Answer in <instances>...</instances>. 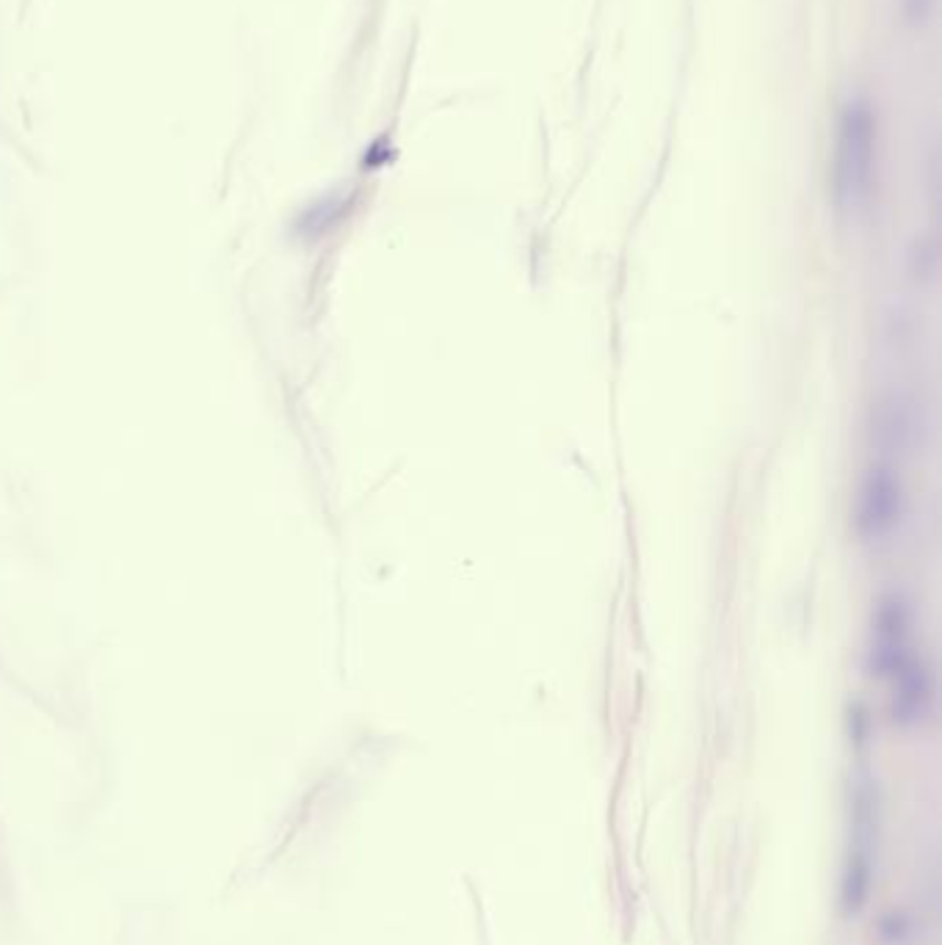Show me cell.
<instances>
[{
    "label": "cell",
    "instance_id": "6da1fadb",
    "mask_svg": "<svg viewBox=\"0 0 942 945\" xmlns=\"http://www.w3.org/2000/svg\"><path fill=\"white\" fill-rule=\"evenodd\" d=\"M873 672L890 686L893 718L901 728H918L931 708V678L912 644L909 605L899 592L881 594L873 611Z\"/></svg>",
    "mask_w": 942,
    "mask_h": 945
},
{
    "label": "cell",
    "instance_id": "7a4b0ae2",
    "mask_svg": "<svg viewBox=\"0 0 942 945\" xmlns=\"http://www.w3.org/2000/svg\"><path fill=\"white\" fill-rule=\"evenodd\" d=\"M879 125L865 97H849L841 108L835 141V197L846 207H862L873 194Z\"/></svg>",
    "mask_w": 942,
    "mask_h": 945
},
{
    "label": "cell",
    "instance_id": "3957f363",
    "mask_svg": "<svg viewBox=\"0 0 942 945\" xmlns=\"http://www.w3.org/2000/svg\"><path fill=\"white\" fill-rule=\"evenodd\" d=\"M904 515V487L893 468L879 465L870 468L860 487V504H857V531L870 539H888Z\"/></svg>",
    "mask_w": 942,
    "mask_h": 945
},
{
    "label": "cell",
    "instance_id": "277c9868",
    "mask_svg": "<svg viewBox=\"0 0 942 945\" xmlns=\"http://www.w3.org/2000/svg\"><path fill=\"white\" fill-rule=\"evenodd\" d=\"M879 931H881V940L888 942V945H907L912 926L907 923V918H904V915L890 912V915H884V918H881Z\"/></svg>",
    "mask_w": 942,
    "mask_h": 945
},
{
    "label": "cell",
    "instance_id": "5b68a950",
    "mask_svg": "<svg viewBox=\"0 0 942 945\" xmlns=\"http://www.w3.org/2000/svg\"><path fill=\"white\" fill-rule=\"evenodd\" d=\"M934 0H901L904 14L909 17V23H926L928 12H931Z\"/></svg>",
    "mask_w": 942,
    "mask_h": 945
}]
</instances>
